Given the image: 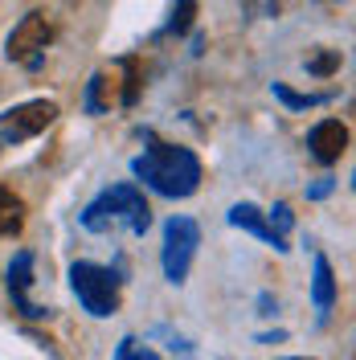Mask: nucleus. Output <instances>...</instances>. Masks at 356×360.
Wrapping results in <instances>:
<instances>
[{"label":"nucleus","mask_w":356,"mask_h":360,"mask_svg":"<svg viewBox=\"0 0 356 360\" xmlns=\"http://www.w3.org/2000/svg\"><path fill=\"white\" fill-rule=\"evenodd\" d=\"M139 62L135 58H119L111 66L94 70V78L87 82V111L90 115H107L115 107H132L139 98Z\"/></svg>","instance_id":"3"},{"label":"nucleus","mask_w":356,"mask_h":360,"mask_svg":"<svg viewBox=\"0 0 356 360\" xmlns=\"http://www.w3.org/2000/svg\"><path fill=\"white\" fill-rule=\"evenodd\" d=\"M25 229V201L0 184V238H17Z\"/></svg>","instance_id":"11"},{"label":"nucleus","mask_w":356,"mask_h":360,"mask_svg":"<svg viewBox=\"0 0 356 360\" xmlns=\"http://www.w3.org/2000/svg\"><path fill=\"white\" fill-rule=\"evenodd\" d=\"M53 21L45 17V13H25L21 25L8 33V45H4V58L8 62H17L25 70H37L45 62V49L53 45Z\"/></svg>","instance_id":"5"},{"label":"nucleus","mask_w":356,"mask_h":360,"mask_svg":"<svg viewBox=\"0 0 356 360\" xmlns=\"http://www.w3.org/2000/svg\"><path fill=\"white\" fill-rule=\"evenodd\" d=\"M328 193H332V180H319V184L312 188V197H328Z\"/></svg>","instance_id":"18"},{"label":"nucleus","mask_w":356,"mask_h":360,"mask_svg":"<svg viewBox=\"0 0 356 360\" xmlns=\"http://www.w3.org/2000/svg\"><path fill=\"white\" fill-rule=\"evenodd\" d=\"M291 360H307V356H291Z\"/></svg>","instance_id":"19"},{"label":"nucleus","mask_w":356,"mask_h":360,"mask_svg":"<svg viewBox=\"0 0 356 360\" xmlns=\"http://www.w3.org/2000/svg\"><path fill=\"white\" fill-rule=\"evenodd\" d=\"M312 295H315V307L319 311H328L336 303V278H332V262L319 254L315 258V283H312Z\"/></svg>","instance_id":"12"},{"label":"nucleus","mask_w":356,"mask_h":360,"mask_svg":"<svg viewBox=\"0 0 356 360\" xmlns=\"http://www.w3.org/2000/svg\"><path fill=\"white\" fill-rule=\"evenodd\" d=\"M193 17H197V0H180L177 13H172V25H168V29H172V33H184V29L193 25Z\"/></svg>","instance_id":"15"},{"label":"nucleus","mask_w":356,"mask_h":360,"mask_svg":"<svg viewBox=\"0 0 356 360\" xmlns=\"http://www.w3.org/2000/svg\"><path fill=\"white\" fill-rule=\"evenodd\" d=\"M197 246H201V225L193 217H172L164 225V274H168V283H184L189 278Z\"/></svg>","instance_id":"6"},{"label":"nucleus","mask_w":356,"mask_h":360,"mask_svg":"<svg viewBox=\"0 0 356 360\" xmlns=\"http://www.w3.org/2000/svg\"><path fill=\"white\" fill-rule=\"evenodd\" d=\"M53 119H58V103H53V98L21 103V107H13V111L0 115V143H25V139H37Z\"/></svg>","instance_id":"7"},{"label":"nucleus","mask_w":356,"mask_h":360,"mask_svg":"<svg viewBox=\"0 0 356 360\" xmlns=\"http://www.w3.org/2000/svg\"><path fill=\"white\" fill-rule=\"evenodd\" d=\"M115 360H160V352H152L144 340L127 336V340H119V348H115Z\"/></svg>","instance_id":"13"},{"label":"nucleus","mask_w":356,"mask_h":360,"mask_svg":"<svg viewBox=\"0 0 356 360\" xmlns=\"http://www.w3.org/2000/svg\"><path fill=\"white\" fill-rule=\"evenodd\" d=\"M33 266H37V258H33V250H21L13 262H8V295H13V303H17V311L29 315V319H42V315H49L42 307V303H33L29 299V291H33Z\"/></svg>","instance_id":"8"},{"label":"nucleus","mask_w":356,"mask_h":360,"mask_svg":"<svg viewBox=\"0 0 356 360\" xmlns=\"http://www.w3.org/2000/svg\"><path fill=\"white\" fill-rule=\"evenodd\" d=\"M135 176L160 197H193L201 188V160L180 143H152L135 160Z\"/></svg>","instance_id":"1"},{"label":"nucleus","mask_w":356,"mask_h":360,"mask_svg":"<svg viewBox=\"0 0 356 360\" xmlns=\"http://www.w3.org/2000/svg\"><path fill=\"white\" fill-rule=\"evenodd\" d=\"M82 225L90 233H148L152 209L135 184H115L82 209Z\"/></svg>","instance_id":"2"},{"label":"nucleus","mask_w":356,"mask_h":360,"mask_svg":"<svg viewBox=\"0 0 356 360\" xmlns=\"http://www.w3.org/2000/svg\"><path fill=\"white\" fill-rule=\"evenodd\" d=\"M336 66H340V58H336V53H319V58H312V62H307V70H312V74H332Z\"/></svg>","instance_id":"17"},{"label":"nucleus","mask_w":356,"mask_h":360,"mask_svg":"<svg viewBox=\"0 0 356 360\" xmlns=\"http://www.w3.org/2000/svg\"><path fill=\"white\" fill-rule=\"evenodd\" d=\"M274 94H279V98H283L287 107H299V111H303V107H315V103H324L319 94H295V90H291L287 82H274Z\"/></svg>","instance_id":"14"},{"label":"nucleus","mask_w":356,"mask_h":360,"mask_svg":"<svg viewBox=\"0 0 356 360\" xmlns=\"http://www.w3.org/2000/svg\"><path fill=\"white\" fill-rule=\"evenodd\" d=\"M307 148H312V156L319 160V164H336V160L348 152V127H344L340 119H324V123L312 127Z\"/></svg>","instance_id":"9"},{"label":"nucleus","mask_w":356,"mask_h":360,"mask_svg":"<svg viewBox=\"0 0 356 360\" xmlns=\"http://www.w3.org/2000/svg\"><path fill=\"white\" fill-rule=\"evenodd\" d=\"M70 287L94 319H107V315L119 311V278L98 262H74L70 266Z\"/></svg>","instance_id":"4"},{"label":"nucleus","mask_w":356,"mask_h":360,"mask_svg":"<svg viewBox=\"0 0 356 360\" xmlns=\"http://www.w3.org/2000/svg\"><path fill=\"white\" fill-rule=\"evenodd\" d=\"M229 225H238V229H246V233H254V238H262L267 246H274V250H287V242L270 229V221H267V213L262 209H254V205H234L229 209Z\"/></svg>","instance_id":"10"},{"label":"nucleus","mask_w":356,"mask_h":360,"mask_svg":"<svg viewBox=\"0 0 356 360\" xmlns=\"http://www.w3.org/2000/svg\"><path fill=\"white\" fill-rule=\"evenodd\" d=\"M291 221H295V217H291V209H287V205H274V209H270V229H274L279 238H283V233L291 229Z\"/></svg>","instance_id":"16"}]
</instances>
